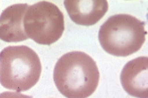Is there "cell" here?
<instances>
[{
  "mask_svg": "<svg viewBox=\"0 0 148 98\" xmlns=\"http://www.w3.org/2000/svg\"><path fill=\"white\" fill-rule=\"evenodd\" d=\"M57 89L66 98H87L99 84V72L93 59L81 51L62 55L53 70Z\"/></svg>",
  "mask_w": 148,
  "mask_h": 98,
  "instance_id": "6da1fadb",
  "label": "cell"
},
{
  "mask_svg": "<svg viewBox=\"0 0 148 98\" xmlns=\"http://www.w3.org/2000/svg\"><path fill=\"white\" fill-rule=\"evenodd\" d=\"M41 70L38 55L27 46H10L0 53V83L7 89H30L38 82Z\"/></svg>",
  "mask_w": 148,
  "mask_h": 98,
  "instance_id": "7a4b0ae2",
  "label": "cell"
},
{
  "mask_svg": "<svg viewBox=\"0 0 148 98\" xmlns=\"http://www.w3.org/2000/svg\"><path fill=\"white\" fill-rule=\"evenodd\" d=\"M145 22L130 14L109 17L98 34L102 49L110 55L127 57L139 51L145 41Z\"/></svg>",
  "mask_w": 148,
  "mask_h": 98,
  "instance_id": "3957f363",
  "label": "cell"
},
{
  "mask_svg": "<svg viewBox=\"0 0 148 98\" xmlns=\"http://www.w3.org/2000/svg\"><path fill=\"white\" fill-rule=\"evenodd\" d=\"M23 27L28 38L42 45H51L62 36L64 15L54 3L39 1L27 8Z\"/></svg>",
  "mask_w": 148,
  "mask_h": 98,
  "instance_id": "277c9868",
  "label": "cell"
},
{
  "mask_svg": "<svg viewBox=\"0 0 148 98\" xmlns=\"http://www.w3.org/2000/svg\"><path fill=\"white\" fill-rule=\"evenodd\" d=\"M121 83L130 95L148 98V58L139 57L125 65L121 73Z\"/></svg>",
  "mask_w": 148,
  "mask_h": 98,
  "instance_id": "5b68a950",
  "label": "cell"
},
{
  "mask_svg": "<svg viewBox=\"0 0 148 98\" xmlns=\"http://www.w3.org/2000/svg\"><path fill=\"white\" fill-rule=\"evenodd\" d=\"M29 5L16 3L5 8L0 15V39L6 42H18L28 37L23 27V18Z\"/></svg>",
  "mask_w": 148,
  "mask_h": 98,
  "instance_id": "8992f818",
  "label": "cell"
},
{
  "mask_svg": "<svg viewBox=\"0 0 148 98\" xmlns=\"http://www.w3.org/2000/svg\"><path fill=\"white\" fill-rule=\"evenodd\" d=\"M64 5L72 21L83 26L95 25L103 18L108 9V3L105 0L64 1Z\"/></svg>",
  "mask_w": 148,
  "mask_h": 98,
  "instance_id": "52a82bcc",
  "label": "cell"
},
{
  "mask_svg": "<svg viewBox=\"0 0 148 98\" xmlns=\"http://www.w3.org/2000/svg\"><path fill=\"white\" fill-rule=\"evenodd\" d=\"M0 98H32V96L24 95L18 92L5 91L0 93Z\"/></svg>",
  "mask_w": 148,
  "mask_h": 98,
  "instance_id": "ba28073f",
  "label": "cell"
}]
</instances>
